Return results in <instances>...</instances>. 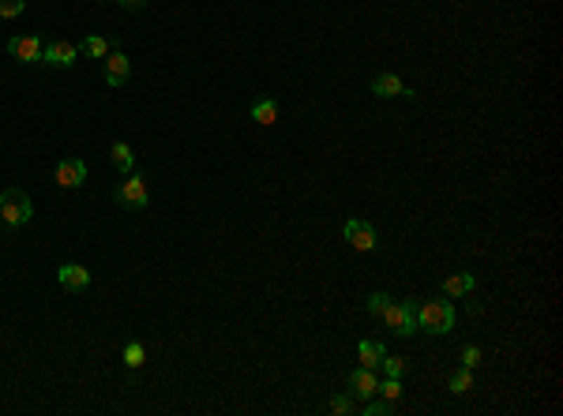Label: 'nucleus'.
Returning <instances> with one entry per match:
<instances>
[{
	"mask_svg": "<svg viewBox=\"0 0 563 416\" xmlns=\"http://www.w3.org/2000/svg\"><path fill=\"white\" fill-rule=\"evenodd\" d=\"M75 57H79V49H75L72 41H64V38H57V41H46V49H41V60H46V64H53V68H72V64H75Z\"/></svg>",
	"mask_w": 563,
	"mask_h": 416,
	"instance_id": "6",
	"label": "nucleus"
},
{
	"mask_svg": "<svg viewBox=\"0 0 563 416\" xmlns=\"http://www.w3.org/2000/svg\"><path fill=\"white\" fill-rule=\"evenodd\" d=\"M391 409H395V401H368V405H364L368 416H387Z\"/></svg>",
	"mask_w": 563,
	"mask_h": 416,
	"instance_id": "25",
	"label": "nucleus"
},
{
	"mask_svg": "<svg viewBox=\"0 0 563 416\" xmlns=\"http://www.w3.org/2000/svg\"><path fill=\"white\" fill-rule=\"evenodd\" d=\"M376 387H380V379L372 375V368H357L353 375H350V394H353V398H361V401L372 398Z\"/></svg>",
	"mask_w": 563,
	"mask_h": 416,
	"instance_id": "11",
	"label": "nucleus"
},
{
	"mask_svg": "<svg viewBox=\"0 0 563 416\" xmlns=\"http://www.w3.org/2000/svg\"><path fill=\"white\" fill-rule=\"evenodd\" d=\"M75 49H79L83 57H91V60L110 57V41H105V38H94V34H86V38L79 41V46H75Z\"/></svg>",
	"mask_w": 563,
	"mask_h": 416,
	"instance_id": "16",
	"label": "nucleus"
},
{
	"mask_svg": "<svg viewBox=\"0 0 563 416\" xmlns=\"http://www.w3.org/2000/svg\"><path fill=\"white\" fill-rule=\"evenodd\" d=\"M143 360H147V349L139 345V342H132V345L124 349V364H128V368H139Z\"/></svg>",
	"mask_w": 563,
	"mask_h": 416,
	"instance_id": "21",
	"label": "nucleus"
},
{
	"mask_svg": "<svg viewBox=\"0 0 563 416\" xmlns=\"http://www.w3.org/2000/svg\"><path fill=\"white\" fill-rule=\"evenodd\" d=\"M252 120H256V124H274V120H278V105L270 102V98H259V102L252 105Z\"/></svg>",
	"mask_w": 563,
	"mask_h": 416,
	"instance_id": "17",
	"label": "nucleus"
},
{
	"mask_svg": "<svg viewBox=\"0 0 563 416\" xmlns=\"http://www.w3.org/2000/svg\"><path fill=\"white\" fill-rule=\"evenodd\" d=\"M391 300H395V297H387V293H372V297H368V311H372V315H383V308H387Z\"/></svg>",
	"mask_w": 563,
	"mask_h": 416,
	"instance_id": "23",
	"label": "nucleus"
},
{
	"mask_svg": "<svg viewBox=\"0 0 563 416\" xmlns=\"http://www.w3.org/2000/svg\"><path fill=\"white\" fill-rule=\"evenodd\" d=\"M380 319L391 326L395 334H402V337H409V334H417L420 330V304L417 300H391L383 308V315Z\"/></svg>",
	"mask_w": 563,
	"mask_h": 416,
	"instance_id": "1",
	"label": "nucleus"
},
{
	"mask_svg": "<svg viewBox=\"0 0 563 416\" xmlns=\"http://www.w3.org/2000/svg\"><path fill=\"white\" fill-rule=\"evenodd\" d=\"M372 94L376 98H413V90H406L402 79H398L395 72H380L372 79Z\"/></svg>",
	"mask_w": 563,
	"mask_h": 416,
	"instance_id": "8",
	"label": "nucleus"
},
{
	"mask_svg": "<svg viewBox=\"0 0 563 416\" xmlns=\"http://www.w3.org/2000/svg\"><path fill=\"white\" fill-rule=\"evenodd\" d=\"M357 356H361V368H380V360L387 356V349L380 342H361V345H357Z\"/></svg>",
	"mask_w": 563,
	"mask_h": 416,
	"instance_id": "14",
	"label": "nucleus"
},
{
	"mask_svg": "<svg viewBox=\"0 0 563 416\" xmlns=\"http://www.w3.org/2000/svg\"><path fill=\"white\" fill-rule=\"evenodd\" d=\"M30 214H34V206H30V195L23 188H4V195H0V217H4V225H27L30 222Z\"/></svg>",
	"mask_w": 563,
	"mask_h": 416,
	"instance_id": "2",
	"label": "nucleus"
},
{
	"mask_svg": "<svg viewBox=\"0 0 563 416\" xmlns=\"http://www.w3.org/2000/svg\"><path fill=\"white\" fill-rule=\"evenodd\" d=\"M327 409H331V412H338V416H345V412H353V401H350V398H331Z\"/></svg>",
	"mask_w": 563,
	"mask_h": 416,
	"instance_id": "26",
	"label": "nucleus"
},
{
	"mask_svg": "<svg viewBox=\"0 0 563 416\" xmlns=\"http://www.w3.org/2000/svg\"><path fill=\"white\" fill-rule=\"evenodd\" d=\"M345 240H350V248L357 251H372L376 248V229L364 222V217H350L345 222Z\"/></svg>",
	"mask_w": 563,
	"mask_h": 416,
	"instance_id": "7",
	"label": "nucleus"
},
{
	"mask_svg": "<svg viewBox=\"0 0 563 416\" xmlns=\"http://www.w3.org/2000/svg\"><path fill=\"white\" fill-rule=\"evenodd\" d=\"M470 387H473V368H462V371H454V375H451V390L454 394H465Z\"/></svg>",
	"mask_w": 563,
	"mask_h": 416,
	"instance_id": "19",
	"label": "nucleus"
},
{
	"mask_svg": "<svg viewBox=\"0 0 563 416\" xmlns=\"http://www.w3.org/2000/svg\"><path fill=\"white\" fill-rule=\"evenodd\" d=\"M23 8H27V0H0V19H15V15H23Z\"/></svg>",
	"mask_w": 563,
	"mask_h": 416,
	"instance_id": "22",
	"label": "nucleus"
},
{
	"mask_svg": "<svg viewBox=\"0 0 563 416\" xmlns=\"http://www.w3.org/2000/svg\"><path fill=\"white\" fill-rule=\"evenodd\" d=\"M380 368H383V371H387V375H391V379H402L409 364H406L402 356H383V360H380Z\"/></svg>",
	"mask_w": 563,
	"mask_h": 416,
	"instance_id": "18",
	"label": "nucleus"
},
{
	"mask_svg": "<svg viewBox=\"0 0 563 416\" xmlns=\"http://www.w3.org/2000/svg\"><path fill=\"white\" fill-rule=\"evenodd\" d=\"M57 281L64 289H86L91 286V270L79 267V262H64V267L57 270Z\"/></svg>",
	"mask_w": 563,
	"mask_h": 416,
	"instance_id": "12",
	"label": "nucleus"
},
{
	"mask_svg": "<svg viewBox=\"0 0 563 416\" xmlns=\"http://www.w3.org/2000/svg\"><path fill=\"white\" fill-rule=\"evenodd\" d=\"M420 330H428V334H451V330H454V308H451V300H428V304H420Z\"/></svg>",
	"mask_w": 563,
	"mask_h": 416,
	"instance_id": "3",
	"label": "nucleus"
},
{
	"mask_svg": "<svg viewBox=\"0 0 563 416\" xmlns=\"http://www.w3.org/2000/svg\"><path fill=\"white\" fill-rule=\"evenodd\" d=\"M458 360H462V368H477V364H481V349H477V345H465Z\"/></svg>",
	"mask_w": 563,
	"mask_h": 416,
	"instance_id": "24",
	"label": "nucleus"
},
{
	"mask_svg": "<svg viewBox=\"0 0 563 416\" xmlns=\"http://www.w3.org/2000/svg\"><path fill=\"white\" fill-rule=\"evenodd\" d=\"M41 49H46V41H41L38 34H15V38H8V53H12L15 60H23V64L41 60Z\"/></svg>",
	"mask_w": 563,
	"mask_h": 416,
	"instance_id": "5",
	"label": "nucleus"
},
{
	"mask_svg": "<svg viewBox=\"0 0 563 416\" xmlns=\"http://www.w3.org/2000/svg\"><path fill=\"white\" fill-rule=\"evenodd\" d=\"M110 161H113L121 173H132V169H135V154H132V147H128V143H113V147H110Z\"/></svg>",
	"mask_w": 563,
	"mask_h": 416,
	"instance_id": "15",
	"label": "nucleus"
},
{
	"mask_svg": "<svg viewBox=\"0 0 563 416\" xmlns=\"http://www.w3.org/2000/svg\"><path fill=\"white\" fill-rule=\"evenodd\" d=\"M443 293H447V297H465V293H473V274H465V270L447 274V278H443Z\"/></svg>",
	"mask_w": 563,
	"mask_h": 416,
	"instance_id": "13",
	"label": "nucleus"
},
{
	"mask_svg": "<svg viewBox=\"0 0 563 416\" xmlns=\"http://www.w3.org/2000/svg\"><path fill=\"white\" fill-rule=\"evenodd\" d=\"M117 4H121V8H132V12H135V8H143L147 0H117Z\"/></svg>",
	"mask_w": 563,
	"mask_h": 416,
	"instance_id": "27",
	"label": "nucleus"
},
{
	"mask_svg": "<svg viewBox=\"0 0 563 416\" xmlns=\"http://www.w3.org/2000/svg\"><path fill=\"white\" fill-rule=\"evenodd\" d=\"M113 199L128 206V210H143V206L150 203V192H147V180L139 177V173H128V177L117 184V192H113Z\"/></svg>",
	"mask_w": 563,
	"mask_h": 416,
	"instance_id": "4",
	"label": "nucleus"
},
{
	"mask_svg": "<svg viewBox=\"0 0 563 416\" xmlns=\"http://www.w3.org/2000/svg\"><path fill=\"white\" fill-rule=\"evenodd\" d=\"M128 75H132V60H128L124 53H110V57H105V83H110V86H124Z\"/></svg>",
	"mask_w": 563,
	"mask_h": 416,
	"instance_id": "10",
	"label": "nucleus"
},
{
	"mask_svg": "<svg viewBox=\"0 0 563 416\" xmlns=\"http://www.w3.org/2000/svg\"><path fill=\"white\" fill-rule=\"evenodd\" d=\"M53 177H57V184L60 188H79V184L86 180V166L79 158H64L60 166H57V173H53Z\"/></svg>",
	"mask_w": 563,
	"mask_h": 416,
	"instance_id": "9",
	"label": "nucleus"
},
{
	"mask_svg": "<svg viewBox=\"0 0 563 416\" xmlns=\"http://www.w3.org/2000/svg\"><path fill=\"white\" fill-rule=\"evenodd\" d=\"M376 390L383 394V401H398V398H402V382H398V379H391V375H387V379H383Z\"/></svg>",
	"mask_w": 563,
	"mask_h": 416,
	"instance_id": "20",
	"label": "nucleus"
},
{
	"mask_svg": "<svg viewBox=\"0 0 563 416\" xmlns=\"http://www.w3.org/2000/svg\"><path fill=\"white\" fill-rule=\"evenodd\" d=\"M0 225H4V217H0Z\"/></svg>",
	"mask_w": 563,
	"mask_h": 416,
	"instance_id": "28",
	"label": "nucleus"
}]
</instances>
